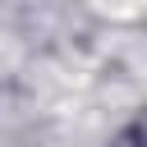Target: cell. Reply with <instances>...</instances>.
<instances>
[{
  "instance_id": "6da1fadb",
  "label": "cell",
  "mask_w": 147,
  "mask_h": 147,
  "mask_svg": "<svg viewBox=\"0 0 147 147\" xmlns=\"http://www.w3.org/2000/svg\"><path fill=\"white\" fill-rule=\"evenodd\" d=\"M101 5H110L115 14H138L142 9V0H101Z\"/></svg>"
}]
</instances>
